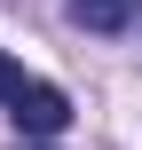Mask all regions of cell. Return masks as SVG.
Listing matches in <instances>:
<instances>
[{"label":"cell","mask_w":142,"mask_h":150,"mask_svg":"<svg viewBox=\"0 0 142 150\" xmlns=\"http://www.w3.org/2000/svg\"><path fill=\"white\" fill-rule=\"evenodd\" d=\"M8 119H16V134H24V142H55V134L71 127V95H63V87H47V79H24V95L8 103Z\"/></svg>","instance_id":"obj_1"},{"label":"cell","mask_w":142,"mask_h":150,"mask_svg":"<svg viewBox=\"0 0 142 150\" xmlns=\"http://www.w3.org/2000/svg\"><path fill=\"white\" fill-rule=\"evenodd\" d=\"M71 24L79 32H126V24H142V0H71Z\"/></svg>","instance_id":"obj_2"},{"label":"cell","mask_w":142,"mask_h":150,"mask_svg":"<svg viewBox=\"0 0 142 150\" xmlns=\"http://www.w3.org/2000/svg\"><path fill=\"white\" fill-rule=\"evenodd\" d=\"M16 95H24V71H16L8 55H0V103H16Z\"/></svg>","instance_id":"obj_3"},{"label":"cell","mask_w":142,"mask_h":150,"mask_svg":"<svg viewBox=\"0 0 142 150\" xmlns=\"http://www.w3.org/2000/svg\"><path fill=\"white\" fill-rule=\"evenodd\" d=\"M24 150H47V142H24Z\"/></svg>","instance_id":"obj_4"}]
</instances>
